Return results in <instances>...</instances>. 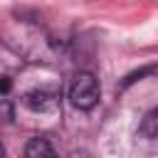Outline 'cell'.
<instances>
[{"mask_svg": "<svg viewBox=\"0 0 158 158\" xmlns=\"http://www.w3.org/2000/svg\"><path fill=\"white\" fill-rule=\"evenodd\" d=\"M99 94H101L99 79H96L91 72H79V74L74 77L72 86H69V101H72V106H77V109H81V111L94 109L96 101H99Z\"/></svg>", "mask_w": 158, "mask_h": 158, "instance_id": "cell-1", "label": "cell"}, {"mask_svg": "<svg viewBox=\"0 0 158 158\" xmlns=\"http://www.w3.org/2000/svg\"><path fill=\"white\" fill-rule=\"evenodd\" d=\"M54 101H57V94H54V91L35 89V91H27V94H25V104H27L32 111H44V109L54 106Z\"/></svg>", "mask_w": 158, "mask_h": 158, "instance_id": "cell-2", "label": "cell"}, {"mask_svg": "<svg viewBox=\"0 0 158 158\" xmlns=\"http://www.w3.org/2000/svg\"><path fill=\"white\" fill-rule=\"evenodd\" d=\"M25 156L27 158H44V156H54V146L47 141V138H30L27 146H25Z\"/></svg>", "mask_w": 158, "mask_h": 158, "instance_id": "cell-3", "label": "cell"}, {"mask_svg": "<svg viewBox=\"0 0 158 158\" xmlns=\"http://www.w3.org/2000/svg\"><path fill=\"white\" fill-rule=\"evenodd\" d=\"M138 136H143V138H156V136H158V106H153V109L141 118Z\"/></svg>", "mask_w": 158, "mask_h": 158, "instance_id": "cell-4", "label": "cell"}, {"mask_svg": "<svg viewBox=\"0 0 158 158\" xmlns=\"http://www.w3.org/2000/svg\"><path fill=\"white\" fill-rule=\"evenodd\" d=\"M153 72H158L156 67H143V69H138V72H131L123 81H121V89H126V86H131L133 81H138V79H143V77H148V74H153Z\"/></svg>", "mask_w": 158, "mask_h": 158, "instance_id": "cell-5", "label": "cell"}, {"mask_svg": "<svg viewBox=\"0 0 158 158\" xmlns=\"http://www.w3.org/2000/svg\"><path fill=\"white\" fill-rule=\"evenodd\" d=\"M10 89H12V81H10V77L2 74V77H0V94H7Z\"/></svg>", "mask_w": 158, "mask_h": 158, "instance_id": "cell-6", "label": "cell"}, {"mask_svg": "<svg viewBox=\"0 0 158 158\" xmlns=\"http://www.w3.org/2000/svg\"><path fill=\"white\" fill-rule=\"evenodd\" d=\"M0 156H2V146H0Z\"/></svg>", "mask_w": 158, "mask_h": 158, "instance_id": "cell-7", "label": "cell"}]
</instances>
